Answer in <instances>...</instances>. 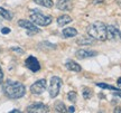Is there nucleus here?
<instances>
[{
	"label": "nucleus",
	"instance_id": "nucleus-18",
	"mask_svg": "<svg viewBox=\"0 0 121 113\" xmlns=\"http://www.w3.org/2000/svg\"><path fill=\"white\" fill-rule=\"evenodd\" d=\"M54 109L56 112H67V109H66V106L64 105L63 102H60V101H57L56 103L54 104Z\"/></svg>",
	"mask_w": 121,
	"mask_h": 113
},
{
	"label": "nucleus",
	"instance_id": "nucleus-27",
	"mask_svg": "<svg viewBox=\"0 0 121 113\" xmlns=\"http://www.w3.org/2000/svg\"><path fill=\"white\" fill-rule=\"evenodd\" d=\"M114 112H116V113H121V108H116Z\"/></svg>",
	"mask_w": 121,
	"mask_h": 113
},
{
	"label": "nucleus",
	"instance_id": "nucleus-3",
	"mask_svg": "<svg viewBox=\"0 0 121 113\" xmlns=\"http://www.w3.org/2000/svg\"><path fill=\"white\" fill-rule=\"evenodd\" d=\"M34 13L30 15V20L34 22L35 25L38 26H48L52 22V17L51 16H46L44 13H39L38 10H33Z\"/></svg>",
	"mask_w": 121,
	"mask_h": 113
},
{
	"label": "nucleus",
	"instance_id": "nucleus-2",
	"mask_svg": "<svg viewBox=\"0 0 121 113\" xmlns=\"http://www.w3.org/2000/svg\"><path fill=\"white\" fill-rule=\"evenodd\" d=\"M87 35L91 36L92 38H94L95 40H100V42H104L105 39H108L107 37V26L103 22L101 21H95L93 24H91L86 29Z\"/></svg>",
	"mask_w": 121,
	"mask_h": 113
},
{
	"label": "nucleus",
	"instance_id": "nucleus-23",
	"mask_svg": "<svg viewBox=\"0 0 121 113\" xmlns=\"http://www.w3.org/2000/svg\"><path fill=\"white\" fill-rule=\"evenodd\" d=\"M1 33H2L4 35H7V34L10 33V28H8V27H4V28L1 29Z\"/></svg>",
	"mask_w": 121,
	"mask_h": 113
},
{
	"label": "nucleus",
	"instance_id": "nucleus-12",
	"mask_svg": "<svg viewBox=\"0 0 121 113\" xmlns=\"http://www.w3.org/2000/svg\"><path fill=\"white\" fill-rule=\"evenodd\" d=\"M95 43V39L92 38L91 36H89V37H81V38H78L76 39V44H78V45H81V46H83V45H93V44Z\"/></svg>",
	"mask_w": 121,
	"mask_h": 113
},
{
	"label": "nucleus",
	"instance_id": "nucleus-13",
	"mask_svg": "<svg viewBox=\"0 0 121 113\" xmlns=\"http://www.w3.org/2000/svg\"><path fill=\"white\" fill-rule=\"evenodd\" d=\"M65 65H66V68H67V70L73 71V72H76V73H78V72H81V71H82L81 66L78 65L76 62H74V61H67Z\"/></svg>",
	"mask_w": 121,
	"mask_h": 113
},
{
	"label": "nucleus",
	"instance_id": "nucleus-5",
	"mask_svg": "<svg viewBox=\"0 0 121 113\" xmlns=\"http://www.w3.org/2000/svg\"><path fill=\"white\" fill-rule=\"evenodd\" d=\"M46 87H47V83H46V80H38V81H36V82L30 86V92L35 94V95H39V94H42L45 92L46 90Z\"/></svg>",
	"mask_w": 121,
	"mask_h": 113
},
{
	"label": "nucleus",
	"instance_id": "nucleus-14",
	"mask_svg": "<svg viewBox=\"0 0 121 113\" xmlns=\"http://www.w3.org/2000/svg\"><path fill=\"white\" fill-rule=\"evenodd\" d=\"M72 21L73 20H72V18L69 17V15H62V16H60V17L57 18V24L60 27L65 26V25H67V24H69V22H72Z\"/></svg>",
	"mask_w": 121,
	"mask_h": 113
},
{
	"label": "nucleus",
	"instance_id": "nucleus-17",
	"mask_svg": "<svg viewBox=\"0 0 121 113\" xmlns=\"http://www.w3.org/2000/svg\"><path fill=\"white\" fill-rule=\"evenodd\" d=\"M35 4H39V6H43V7H46V8H52L54 6V2L53 0H34Z\"/></svg>",
	"mask_w": 121,
	"mask_h": 113
},
{
	"label": "nucleus",
	"instance_id": "nucleus-29",
	"mask_svg": "<svg viewBox=\"0 0 121 113\" xmlns=\"http://www.w3.org/2000/svg\"><path fill=\"white\" fill-rule=\"evenodd\" d=\"M13 112H20V111H19V110H13V111H11V113H13Z\"/></svg>",
	"mask_w": 121,
	"mask_h": 113
},
{
	"label": "nucleus",
	"instance_id": "nucleus-15",
	"mask_svg": "<svg viewBox=\"0 0 121 113\" xmlns=\"http://www.w3.org/2000/svg\"><path fill=\"white\" fill-rule=\"evenodd\" d=\"M78 35V30L73 28V27H67V28H65L63 29V36L64 37H74V36Z\"/></svg>",
	"mask_w": 121,
	"mask_h": 113
},
{
	"label": "nucleus",
	"instance_id": "nucleus-16",
	"mask_svg": "<svg viewBox=\"0 0 121 113\" xmlns=\"http://www.w3.org/2000/svg\"><path fill=\"white\" fill-rule=\"evenodd\" d=\"M0 16L2 18H4L6 20H11L13 17V15L11 11H9V10L2 8V7H0Z\"/></svg>",
	"mask_w": 121,
	"mask_h": 113
},
{
	"label": "nucleus",
	"instance_id": "nucleus-20",
	"mask_svg": "<svg viewBox=\"0 0 121 113\" xmlns=\"http://www.w3.org/2000/svg\"><path fill=\"white\" fill-rule=\"evenodd\" d=\"M96 85L101 88H108V90H112V91H119L120 92V88H118V87H114V86H111V85H108V84H105V83H96Z\"/></svg>",
	"mask_w": 121,
	"mask_h": 113
},
{
	"label": "nucleus",
	"instance_id": "nucleus-28",
	"mask_svg": "<svg viewBox=\"0 0 121 113\" xmlns=\"http://www.w3.org/2000/svg\"><path fill=\"white\" fill-rule=\"evenodd\" d=\"M118 84H119V85H121V77L118 78Z\"/></svg>",
	"mask_w": 121,
	"mask_h": 113
},
{
	"label": "nucleus",
	"instance_id": "nucleus-24",
	"mask_svg": "<svg viewBox=\"0 0 121 113\" xmlns=\"http://www.w3.org/2000/svg\"><path fill=\"white\" fill-rule=\"evenodd\" d=\"M11 50H13V52H17V53H19V54H24V50H22V48H18V47H11Z\"/></svg>",
	"mask_w": 121,
	"mask_h": 113
},
{
	"label": "nucleus",
	"instance_id": "nucleus-6",
	"mask_svg": "<svg viewBox=\"0 0 121 113\" xmlns=\"http://www.w3.org/2000/svg\"><path fill=\"white\" fill-rule=\"evenodd\" d=\"M48 111H49V108L43 103H33L29 106H27L26 109V112L28 113H46Z\"/></svg>",
	"mask_w": 121,
	"mask_h": 113
},
{
	"label": "nucleus",
	"instance_id": "nucleus-7",
	"mask_svg": "<svg viewBox=\"0 0 121 113\" xmlns=\"http://www.w3.org/2000/svg\"><path fill=\"white\" fill-rule=\"evenodd\" d=\"M18 25L20 27H22L24 29L28 30L29 33H33V34H36V33H39V29L38 27L35 25L34 22L31 20H26V19H20L18 21Z\"/></svg>",
	"mask_w": 121,
	"mask_h": 113
},
{
	"label": "nucleus",
	"instance_id": "nucleus-4",
	"mask_svg": "<svg viewBox=\"0 0 121 113\" xmlns=\"http://www.w3.org/2000/svg\"><path fill=\"white\" fill-rule=\"evenodd\" d=\"M62 78H60L58 76H53L51 78V82H49V87H48V92H49V96L54 99L60 94V87H62Z\"/></svg>",
	"mask_w": 121,
	"mask_h": 113
},
{
	"label": "nucleus",
	"instance_id": "nucleus-1",
	"mask_svg": "<svg viewBox=\"0 0 121 113\" xmlns=\"http://www.w3.org/2000/svg\"><path fill=\"white\" fill-rule=\"evenodd\" d=\"M2 91L7 97L13 99V100H17V99H20L25 95L26 88H25V85L22 84L20 82H15V81L8 80L4 83Z\"/></svg>",
	"mask_w": 121,
	"mask_h": 113
},
{
	"label": "nucleus",
	"instance_id": "nucleus-8",
	"mask_svg": "<svg viewBox=\"0 0 121 113\" xmlns=\"http://www.w3.org/2000/svg\"><path fill=\"white\" fill-rule=\"evenodd\" d=\"M25 65L27 68H29L31 72H38L40 70V64H39L38 59L34 56H29L25 61Z\"/></svg>",
	"mask_w": 121,
	"mask_h": 113
},
{
	"label": "nucleus",
	"instance_id": "nucleus-25",
	"mask_svg": "<svg viewBox=\"0 0 121 113\" xmlns=\"http://www.w3.org/2000/svg\"><path fill=\"white\" fill-rule=\"evenodd\" d=\"M4 82V72L1 70V66H0V84H2Z\"/></svg>",
	"mask_w": 121,
	"mask_h": 113
},
{
	"label": "nucleus",
	"instance_id": "nucleus-19",
	"mask_svg": "<svg viewBox=\"0 0 121 113\" xmlns=\"http://www.w3.org/2000/svg\"><path fill=\"white\" fill-rule=\"evenodd\" d=\"M92 95H93V92H92V90L90 87H84L83 88V97L85 100H90L92 97Z\"/></svg>",
	"mask_w": 121,
	"mask_h": 113
},
{
	"label": "nucleus",
	"instance_id": "nucleus-21",
	"mask_svg": "<svg viewBox=\"0 0 121 113\" xmlns=\"http://www.w3.org/2000/svg\"><path fill=\"white\" fill-rule=\"evenodd\" d=\"M67 99H69V101H71L72 103H75V102H76V99H78V94H76V92H74V91L69 92V94H67Z\"/></svg>",
	"mask_w": 121,
	"mask_h": 113
},
{
	"label": "nucleus",
	"instance_id": "nucleus-26",
	"mask_svg": "<svg viewBox=\"0 0 121 113\" xmlns=\"http://www.w3.org/2000/svg\"><path fill=\"white\" fill-rule=\"evenodd\" d=\"M67 112H71V113L75 112V109H74V106H69V109H67Z\"/></svg>",
	"mask_w": 121,
	"mask_h": 113
},
{
	"label": "nucleus",
	"instance_id": "nucleus-11",
	"mask_svg": "<svg viewBox=\"0 0 121 113\" xmlns=\"http://www.w3.org/2000/svg\"><path fill=\"white\" fill-rule=\"evenodd\" d=\"M119 29L117 27L112 26V25H109L107 26V37L108 39H116L119 36Z\"/></svg>",
	"mask_w": 121,
	"mask_h": 113
},
{
	"label": "nucleus",
	"instance_id": "nucleus-30",
	"mask_svg": "<svg viewBox=\"0 0 121 113\" xmlns=\"http://www.w3.org/2000/svg\"><path fill=\"white\" fill-rule=\"evenodd\" d=\"M119 37H120V38H121V31H120V33H119Z\"/></svg>",
	"mask_w": 121,
	"mask_h": 113
},
{
	"label": "nucleus",
	"instance_id": "nucleus-10",
	"mask_svg": "<svg viewBox=\"0 0 121 113\" xmlns=\"http://www.w3.org/2000/svg\"><path fill=\"white\" fill-rule=\"evenodd\" d=\"M98 55V53L94 50H90V49H78L76 52V57L78 59H84V58H90V57H94Z\"/></svg>",
	"mask_w": 121,
	"mask_h": 113
},
{
	"label": "nucleus",
	"instance_id": "nucleus-9",
	"mask_svg": "<svg viewBox=\"0 0 121 113\" xmlns=\"http://www.w3.org/2000/svg\"><path fill=\"white\" fill-rule=\"evenodd\" d=\"M56 8L64 11H69L73 9V0H57Z\"/></svg>",
	"mask_w": 121,
	"mask_h": 113
},
{
	"label": "nucleus",
	"instance_id": "nucleus-22",
	"mask_svg": "<svg viewBox=\"0 0 121 113\" xmlns=\"http://www.w3.org/2000/svg\"><path fill=\"white\" fill-rule=\"evenodd\" d=\"M38 46H46V48H48V49H56V47H57L55 44H51V43H48V42H43V43L39 44Z\"/></svg>",
	"mask_w": 121,
	"mask_h": 113
}]
</instances>
